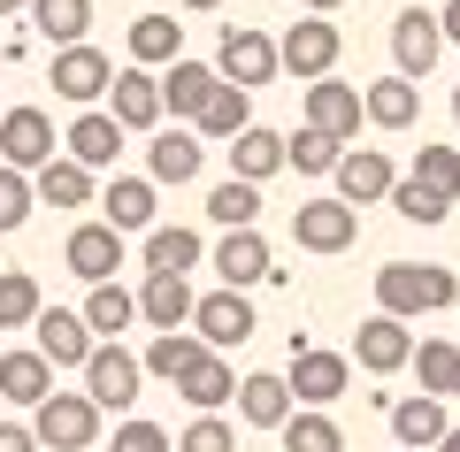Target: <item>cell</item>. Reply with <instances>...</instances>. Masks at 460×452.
<instances>
[{
    "mask_svg": "<svg viewBox=\"0 0 460 452\" xmlns=\"http://www.w3.org/2000/svg\"><path fill=\"white\" fill-rule=\"evenodd\" d=\"M453 123H460V93H453Z\"/></svg>",
    "mask_w": 460,
    "mask_h": 452,
    "instance_id": "cell-53",
    "label": "cell"
},
{
    "mask_svg": "<svg viewBox=\"0 0 460 452\" xmlns=\"http://www.w3.org/2000/svg\"><path fill=\"white\" fill-rule=\"evenodd\" d=\"M392 54H399V77H429L438 69V54H445V31H438V16L429 8H399L392 16Z\"/></svg>",
    "mask_w": 460,
    "mask_h": 452,
    "instance_id": "cell-9",
    "label": "cell"
},
{
    "mask_svg": "<svg viewBox=\"0 0 460 452\" xmlns=\"http://www.w3.org/2000/svg\"><path fill=\"white\" fill-rule=\"evenodd\" d=\"M277 437H284V452H345V430L330 414H314V406H307V414H292Z\"/></svg>",
    "mask_w": 460,
    "mask_h": 452,
    "instance_id": "cell-41",
    "label": "cell"
},
{
    "mask_svg": "<svg viewBox=\"0 0 460 452\" xmlns=\"http://www.w3.org/2000/svg\"><path fill=\"white\" fill-rule=\"evenodd\" d=\"M414 184L453 208V199H460V154H453V146H422V154H414Z\"/></svg>",
    "mask_w": 460,
    "mask_h": 452,
    "instance_id": "cell-42",
    "label": "cell"
},
{
    "mask_svg": "<svg viewBox=\"0 0 460 452\" xmlns=\"http://www.w3.org/2000/svg\"><path fill=\"white\" fill-rule=\"evenodd\" d=\"M62 261H69V276H84V284H115V269H123V230L77 223L69 245H62Z\"/></svg>",
    "mask_w": 460,
    "mask_h": 452,
    "instance_id": "cell-12",
    "label": "cell"
},
{
    "mask_svg": "<svg viewBox=\"0 0 460 452\" xmlns=\"http://www.w3.org/2000/svg\"><path fill=\"white\" fill-rule=\"evenodd\" d=\"M392 192H399L392 154H376V146H353V154L338 162V199H345L353 215H361V208H376V199H392Z\"/></svg>",
    "mask_w": 460,
    "mask_h": 452,
    "instance_id": "cell-8",
    "label": "cell"
},
{
    "mask_svg": "<svg viewBox=\"0 0 460 452\" xmlns=\"http://www.w3.org/2000/svg\"><path fill=\"white\" fill-rule=\"evenodd\" d=\"M138 360H146V376H162V384H184V376H192L199 360H208V345H199V338H184V330H169V338H154Z\"/></svg>",
    "mask_w": 460,
    "mask_h": 452,
    "instance_id": "cell-35",
    "label": "cell"
},
{
    "mask_svg": "<svg viewBox=\"0 0 460 452\" xmlns=\"http://www.w3.org/2000/svg\"><path fill=\"white\" fill-rule=\"evenodd\" d=\"M307 8H314V16H330V8H345V0H307Z\"/></svg>",
    "mask_w": 460,
    "mask_h": 452,
    "instance_id": "cell-49",
    "label": "cell"
},
{
    "mask_svg": "<svg viewBox=\"0 0 460 452\" xmlns=\"http://www.w3.org/2000/svg\"><path fill=\"white\" fill-rule=\"evenodd\" d=\"M392 437H399V452H438L445 437H453V421H445V399H429V391L399 399V406H392Z\"/></svg>",
    "mask_w": 460,
    "mask_h": 452,
    "instance_id": "cell-17",
    "label": "cell"
},
{
    "mask_svg": "<svg viewBox=\"0 0 460 452\" xmlns=\"http://www.w3.org/2000/svg\"><path fill=\"white\" fill-rule=\"evenodd\" d=\"M453 399H460V391H453Z\"/></svg>",
    "mask_w": 460,
    "mask_h": 452,
    "instance_id": "cell-55",
    "label": "cell"
},
{
    "mask_svg": "<svg viewBox=\"0 0 460 452\" xmlns=\"http://www.w3.org/2000/svg\"><path fill=\"white\" fill-rule=\"evenodd\" d=\"M16 8H31V0H0V16H16Z\"/></svg>",
    "mask_w": 460,
    "mask_h": 452,
    "instance_id": "cell-50",
    "label": "cell"
},
{
    "mask_svg": "<svg viewBox=\"0 0 460 452\" xmlns=\"http://www.w3.org/2000/svg\"><path fill=\"white\" fill-rule=\"evenodd\" d=\"M361 100H368V123H376V130H407L414 115H422V93H414L407 77H384V84H368Z\"/></svg>",
    "mask_w": 460,
    "mask_h": 452,
    "instance_id": "cell-33",
    "label": "cell"
},
{
    "mask_svg": "<svg viewBox=\"0 0 460 452\" xmlns=\"http://www.w3.org/2000/svg\"><path fill=\"white\" fill-rule=\"evenodd\" d=\"M177 391H184V399L199 406V414H215L223 399H238V376H230V360H223V353H208V360H199V368L184 376Z\"/></svg>",
    "mask_w": 460,
    "mask_h": 452,
    "instance_id": "cell-37",
    "label": "cell"
},
{
    "mask_svg": "<svg viewBox=\"0 0 460 452\" xmlns=\"http://www.w3.org/2000/svg\"><path fill=\"white\" fill-rule=\"evenodd\" d=\"M39 315H47V299H39V276L8 269V276H0V330H31Z\"/></svg>",
    "mask_w": 460,
    "mask_h": 452,
    "instance_id": "cell-38",
    "label": "cell"
},
{
    "mask_svg": "<svg viewBox=\"0 0 460 452\" xmlns=\"http://www.w3.org/2000/svg\"><path fill=\"white\" fill-rule=\"evenodd\" d=\"M31 437H39L47 452H93V437H100V406L84 399V391H54V399L31 414Z\"/></svg>",
    "mask_w": 460,
    "mask_h": 452,
    "instance_id": "cell-3",
    "label": "cell"
},
{
    "mask_svg": "<svg viewBox=\"0 0 460 452\" xmlns=\"http://www.w3.org/2000/svg\"><path fill=\"white\" fill-rule=\"evenodd\" d=\"M138 384H146V360L123 353V345H100V353L84 360V399H93L100 414H108V406H131Z\"/></svg>",
    "mask_w": 460,
    "mask_h": 452,
    "instance_id": "cell-6",
    "label": "cell"
},
{
    "mask_svg": "<svg viewBox=\"0 0 460 452\" xmlns=\"http://www.w3.org/2000/svg\"><path fill=\"white\" fill-rule=\"evenodd\" d=\"M0 62H8V39H0Z\"/></svg>",
    "mask_w": 460,
    "mask_h": 452,
    "instance_id": "cell-54",
    "label": "cell"
},
{
    "mask_svg": "<svg viewBox=\"0 0 460 452\" xmlns=\"http://www.w3.org/2000/svg\"><path fill=\"white\" fill-rule=\"evenodd\" d=\"M0 115H8V108H0Z\"/></svg>",
    "mask_w": 460,
    "mask_h": 452,
    "instance_id": "cell-56",
    "label": "cell"
},
{
    "mask_svg": "<svg viewBox=\"0 0 460 452\" xmlns=\"http://www.w3.org/2000/svg\"><path fill=\"white\" fill-rule=\"evenodd\" d=\"M115 123H123V130H154V123H162V77H154V69H115Z\"/></svg>",
    "mask_w": 460,
    "mask_h": 452,
    "instance_id": "cell-19",
    "label": "cell"
},
{
    "mask_svg": "<svg viewBox=\"0 0 460 452\" xmlns=\"http://www.w3.org/2000/svg\"><path fill=\"white\" fill-rule=\"evenodd\" d=\"M438 452H460V430H453V437H445V445H438Z\"/></svg>",
    "mask_w": 460,
    "mask_h": 452,
    "instance_id": "cell-52",
    "label": "cell"
},
{
    "mask_svg": "<svg viewBox=\"0 0 460 452\" xmlns=\"http://www.w3.org/2000/svg\"><path fill=\"white\" fill-rule=\"evenodd\" d=\"M277 69H284L277 39H269V31H253V23H230V31H223V47H215V77H223V84H238V93L269 84Z\"/></svg>",
    "mask_w": 460,
    "mask_h": 452,
    "instance_id": "cell-2",
    "label": "cell"
},
{
    "mask_svg": "<svg viewBox=\"0 0 460 452\" xmlns=\"http://www.w3.org/2000/svg\"><path fill=\"white\" fill-rule=\"evenodd\" d=\"M115 452H177V437H169L162 421H123V430H115Z\"/></svg>",
    "mask_w": 460,
    "mask_h": 452,
    "instance_id": "cell-46",
    "label": "cell"
},
{
    "mask_svg": "<svg viewBox=\"0 0 460 452\" xmlns=\"http://www.w3.org/2000/svg\"><path fill=\"white\" fill-rule=\"evenodd\" d=\"M361 115H368V100H361V84H338V77H323V84H307V130H323V138H353L361 130Z\"/></svg>",
    "mask_w": 460,
    "mask_h": 452,
    "instance_id": "cell-11",
    "label": "cell"
},
{
    "mask_svg": "<svg viewBox=\"0 0 460 452\" xmlns=\"http://www.w3.org/2000/svg\"><path fill=\"white\" fill-rule=\"evenodd\" d=\"M246 130H253V93L223 84V93L208 100V115H199V138H223V146H238Z\"/></svg>",
    "mask_w": 460,
    "mask_h": 452,
    "instance_id": "cell-32",
    "label": "cell"
},
{
    "mask_svg": "<svg viewBox=\"0 0 460 452\" xmlns=\"http://www.w3.org/2000/svg\"><path fill=\"white\" fill-rule=\"evenodd\" d=\"M192 269H199V230L154 223L146 230V276H192Z\"/></svg>",
    "mask_w": 460,
    "mask_h": 452,
    "instance_id": "cell-25",
    "label": "cell"
},
{
    "mask_svg": "<svg viewBox=\"0 0 460 452\" xmlns=\"http://www.w3.org/2000/svg\"><path fill=\"white\" fill-rule=\"evenodd\" d=\"M0 399L31 406V414L54 399V368L39 360V345H31V353H0Z\"/></svg>",
    "mask_w": 460,
    "mask_h": 452,
    "instance_id": "cell-24",
    "label": "cell"
},
{
    "mask_svg": "<svg viewBox=\"0 0 460 452\" xmlns=\"http://www.w3.org/2000/svg\"><path fill=\"white\" fill-rule=\"evenodd\" d=\"M292 399H307L314 414H323L330 399H345V384H353V360L345 353H323V345H292Z\"/></svg>",
    "mask_w": 460,
    "mask_h": 452,
    "instance_id": "cell-4",
    "label": "cell"
},
{
    "mask_svg": "<svg viewBox=\"0 0 460 452\" xmlns=\"http://www.w3.org/2000/svg\"><path fill=\"white\" fill-rule=\"evenodd\" d=\"M131 323H138V291H123V284H93V299H84V330H93L100 345H115Z\"/></svg>",
    "mask_w": 460,
    "mask_h": 452,
    "instance_id": "cell-30",
    "label": "cell"
},
{
    "mask_svg": "<svg viewBox=\"0 0 460 452\" xmlns=\"http://www.w3.org/2000/svg\"><path fill=\"white\" fill-rule=\"evenodd\" d=\"M177 452H238V430H230L223 414H199L192 430L177 437Z\"/></svg>",
    "mask_w": 460,
    "mask_h": 452,
    "instance_id": "cell-44",
    "label": "cell"
},
{
    "mask_svg": "<svg viewBox=\"0 0 460 452\" xmlns=\"http://www.w3.org/2000/svg\"><path fill=\"white\" fill-rule=\"evenodd\" d=\"M353 230H361V215L345 199H299L292 208V245H307V253H345Z\"/></svg>",
    "mask_w": 460,
    "mask_h": 452,
    "instance_id": "cell-7",
    "label": "cell"
},
{
    "mask_svg": "<svg viewBox=\"0 0 460 452\" xmlns=\"http://www.w3.org/2000/svg\"><path fill=\"white\" fill-rule=\"evenodd\" d=\"M0 452H39V437L23 421H0Z\"/></svg>",
    "mask_w": 460,
    "mask_h": 452,
    "instance_id": "cell-47",
    "label": "cell"
},
{
    "mask_svg": "<svg viewBox=\"0 0 460 452\" xmlns=\"http://www.w3.org/2000/svg\"><path fill=\"white\" fill-rule=\"evenodd\" d=\"M215 276H223V291H246V284H277L284 269H269V238L261 230H230V238L215 245Z\"/></svg>",
    "mask_w": 460,
    "mask_h": 452,
    "instance_id": "cell-15",
    "label": "cell"
},
{
    "mask_svg": "<svg viewBox=\"0 0 460 452\" xmlns=\"http://www.w3.org/2000/svg\"><path fill=\"white\" fill-rule=\"evenodd\" d=\"M215 93H223V77H215L208 62H169V77H162V108L184 115V123H199Z\"/></svg>",
    "mask_w": 460,
    "mask_h": 452,
    "instance_id": "cell-22",
    "label": "cell"
},
{
    "mask_svg": "<svg viewBox=\"0 0 460 452\" xmlns=\"http://www.w3.org/2000/svg\"><path fill=\"white\" fill-rule=\"evenodd\" d=\"M184 62V23L177 16H138L131 23V69H162Z\"/></svg>",
    "mask_w": 460,
    "mask_h": 452,
    "instance_id": "cell-29",
    "label": "cell"
},
{
    "mask_svg": "<svg viewBox=\"0 0 460 452\" xmlns=\"http://www.w3.org/2000/svg\"><path fill=\"white\" fill-rule=\"evenodd\" d=\"M299 406H292V384L284 376H246L238 384V421H253V430H284Z\"/></svg>",
    "mask_w": 460,
    "mask_h": 452,
    "instance_id": "cell-23",
    "label": "cell"
},
{
    "mask_svg": "<svg viewBox=\"0 0 460 452\" xmlns=\"http://www.w3.org/2000/svg\"><path fill=\"white\" fill-rule=\"evenodd\" d=\"M453 291H460L453 269H429V261H392V269H376V315L414 323V315L453 307Z\"/></svg>",
    "mask_w": 460,
    "mask_h": 452,
    "instance_id": "cell-1",
    "label": "cell"
},
{
    "mask_svg": "<svg viewBox=\"0 0 460 452\" xmlns=\"http://www.w3.org/2000/svg\"><path fill=\"white\" fill-rule=\"evenodd\" d=\"M31 330H39V360H47V368H84V360L100 353V338L84 330V315H69V307H47Z\"/></svg>",
    "mask_w": 460,
    "mask_h": 452,
    "instance_id": "cell-13",
    "label": "cell"
},
{
    "mask_svg": "<svg viewBox=\"0 0 460 452\" xmlns=\"http://www.w3.org/2000/svg\"><path fill=\"white\" fill-rule=\"evenodd\" d=\"M84 23H93V0H31V31L47 39L54 54L84 47Z\"/></svg>",
    "mask_w": 460,
    "mask_h": 452,
    "instance_id": "cell-28",
    "label": "cell"
},
{
    "mask_svg": "<svg viewBox=\"0 0 460 452\" xmlns=\"http://www.w3.org/2000/svg\"><path fill=\"white\" fill-rule=\"evenodd\" d=\"M438 31H445V47H460V0H445V8H438Z\"/></svg>",
    "mask_w": 460,
    "mask_h": 452,
    "instance_id": "cell-48",
    "label": "cell"
},
{
    "mask_svg": "<svg viewBox=\"0 0 460 452\" xmlns=\"http://www.w3.org/2000/svg\"><path fill=\"white\" fill-rule=\"evenodd\" d=\"M414 376H422L429 399H453V391H460V345L453 338H422V345H414Z\"/></svg>",
    "mask_w": 460,
    "mask_h": 452,
    "instance_id": "cell-34",
    "label": "cell"
},
{
    "mask_svg": "<svg viewBox=\"0 0 460 452\" xmlns=\"http://www.w3.org/2000/svg\"><path fill=\"white\" fill-rule=\"evenodd\" d=\"M199 154H208V146H199L192 130H162V138L146 146V177L154 184H192L199 177Z\"/></svg>",
    "mask_w": 460,
    "mask_h": 452,
    "instance_id": "cell-26",
    "label": "cell"
},
{
    "mask_svg": "<svg viewBox=\"0 0 460 452\" xmlns=\"http://www.w3.org/2000/svg\"><path fill=\"white\" fill-rule=\"evenodd\" d=\"M69 162L77 169H115V146H123V123H115L108 108H84L77 123H69Z\"/></svg>",
    "mask_w": 460,
    "mask_h": 452,
    "instance_id": "cell-21",
    "label": "cell"
},
{
    "mask_svg": "<svg viewBox=\"0 0 460 452\" xmlns=\"http://www.w3.org/2000/svg\"><path fill=\"white\" fill-rule=\"evenodd\" d=\"M253 215H261V184H215L208 192V223H223V230H253Z\"/></svg>",
    "mask_w": 460,
    "mask_h": 452,
    "instance_id": "cell-39",
    "label": "cell"
},
{
    "mask_svg": "<svg viewBox=\"0 0 460 452\" xmlns=\"http://www.w3.org/2000/svg\"><path fill=\"white\" fill-rule=\"evenodd\" d=\"M284 162H292L299 177H338L345 146H338V138H323V130H299V138H284Z\"/></svg>",
    "mask_w": 460,
    "mask_h": 452,
    "instance_id": "cell-40",
    "label": "cell"
},
{
    "mask_svg": "<svg viewBox=\"0 0 460 452\" xmlns=\"http://www.w3.org/2000/svg\"><path fill=\"white\" fill-rule=\"evenodd\" d=\"M192 330H199V345H208V353L246 345V338H253V307L238 299V291H208V299H199V315H192Z\"/></svg>",
    "mask_w": 460,
    "mask_h": 452,
    "instance_id": "cell-18",
    "label": "cell"
},
{
    "mask_svg": "<svg viewBox=\"0 0 460 452\" xmlns=\"http://www.w3.org/2000/svg\"><path fill=\"white\" fill-rule=\"evenodd\" d=\"M0 162L8 169H47L54 162V123L39 108H8L0 115Z\"/></svg>",
    "mask_w": 460,
    "mask_h": 452,
    "instance_id": "cell-14",
    "label": "cell"
},
{
    "mask_svg": "<svg viewBox=\"0 0 460 452\" xmlns=\"http://www.w3.org/2000/svg\"><path fill=\"white\" fill-rule=\"evenodd\" d=\"M100 208H108V230H154V177H115Z\"/></svg>",
    "mask_w": 460,
    "mask_h": 452,
    "instance_id": "cell-31",
    "label": "cell"
},
{
    "mask_svg": "<svg viewBox=\"0 0 460 452\" xmlns=\"http://www.w3.org/2000/svg\"><path fill=\"white\" fill-rule=\"evenodd\" d=\"M392 208L407 215V223H445V215H453V208H445L438 192H422V184H414V177H399V192H392Z\"/></svg>",
    "mask_w": 460,
    "mask_h": 452,
    "instance_id": "cell-45",
    "label": "cell"
},
{
    "mask_svg": "<svg viewBox=\"0 0 460 452\" xmlns=\"http://www.w3.org/2000/svg\"><path fill=\"white\" fill-rule=\"evenodd\" d=\"M338 23H323V16H307V23H292V31L277 39V54H284V69H292L299 84H323L330 69H338Z\"/></svg>",
    "mask_w": 460,
    "mask_h": 452,
    "instance_id": "cell-5",
    "label": "cell"
},
{
    "mask_svg": "<svg viewBox=\"0 0 460 452\" xmlns=\"http://www.w3.org/2000/svg\"><path fill=\"white\" fill-rule=\"evenodd\" d=\"M177 8H223V0H177Z\"/></svg>",
    "mask_w": 460,
    "mask_h": 452,
    "instance_id": "cell-51",
    "label": "cell"
},
{
    "mask_svg": "<svg viewBox=\"0 0 460 452\" xmlns=\"http://www.w3.org/2000/svg\"><path fill=\"white\" fill-rule=\"evenodd\" d=\"M277 169H292V162H284V138H277V130H261V123H253L246 138L230 146V177H238V184H269Z\"/></svg>",
    "mask_w": 460,
    "mask_h": 452,
    "instance_id": "cell-27",
    "label": "cell"
},
{
    "mask_svg": "<svg viewBox=\"0 0 460 452\" xmlns=\"http://www.w3.org/2000/svg\"><path fill=\"white\" fill-rule=\"evenodd\" d=\"M54 93H62V100H77V108H93V100L100 93H115V62H108V54H100V47H62V54H54Z\"/></svg>",
    "mask_w": 460,
    "mask_h": 452,
    "instance_id": "cell-10",
    "label": "cell"
},
{
    "mask_svg": "<svg viewBox=\"0 0 460 452\" xmlns=\"http://www.w3.org/2000/svg\"><path fill=\"white\" fill-rule=\"evenodd\" d=\"M138 315L154 323V338H169V330H184L199 315V299H192L184 276H146V284H138Z\"/></svg>",
    "mask_w": 460,
    "mask_h": 452,
    "instance_id": "cell-20",
    "label": "cell"
},
{
    "mask_svg": "<svg viewBox=\"0 0 460 452\" xmlns=\"http://www.w3.org/2000/svg\"><path fill=\"white\" fill-rule=\"evenodd\" d=\"M353 360H361L368 376H392V368H407V360H414L407 323H392V315H368V323L353 330Z\"/></svg>",
    "mask_w": 460,
    "mask_h": 452,
    "instance_id": "cell-16",
    "label": "cell"
},
{
    "mask_svg": "<svg viewBox=\"0 0 460 452\" xmlns=\"http://www.w3.org/2000/svg\"><path fill=\"white\" fill-rule=\"evenodd\" d=\"M31 208H39L31 177H23V169H8V162H0V230H23V223H31Z\"/></svg>",
    "mask_w": 460,
    "mask_h": 452,
    "instance_id": "cell-43",
    "label": "cell"
},
{
    "mask_svg": "<svg viewBox=\"0 0 460 452\" xmlns=\"http://www.w3.org/2000/svg\"><path fill=\"white\" fill-rule=\"evenodd\" d=\"M31 192L47 199V208H93V169H77V162H47L31 177Z\"/></svg>",
    "mask_w": 460,
    "mask_h": 452,
    "instance_id": "cell-36",
    "label": "cell"
}]
</instances>
